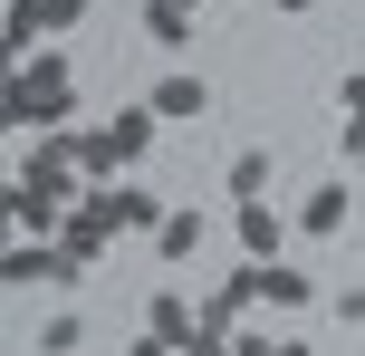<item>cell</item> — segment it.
<instances>
[{
  "instance_id": "cell-1",
  "label": "cell",
  "mask_w": 365,
  "mask_h": 356,
  "mask_svg": "<svg viewBox=\"0 0 365 356\" xmlns=\"http://www.w3.org/2000/svg\"><path fill=\"white\" fill-rule=\"evenodd\" d=\"M19 183L48 193V203H77V183H87V164H77V135H38L29 164H19Z\"/></svg>"
},
{
  "instance_id": "cell-2",
  "label": "cell",
  "mask_w": 365,
  "mask_h": 356,
  "mask_svg": "<svg viewBox=\"0 0 365 356\" xmlns=\"http://www.w3.org/2000/svg\"><path fill=\"white\" fill-rule=\"evenodd\" d=\"M0 116H10V126H38V135H68L77 96H68V87H29V77H10V96H0Z\"/></svg>"
},
{
  "instance_id": "cell-3",
  "label": "cell",
  "mask_w": 365,
  "mask_h": 356,
  "mask_svg": "<svg viewBox=\"0 0 365 356\" xmlns=\"http://www.w3.org/2000/svg\"><path fill=\"white\" fill-rule=\"evenodd\" d=\"M58 250H68L77 270H96V260H106V250H115V203H106V193L68 212V231H58Z\"/></svg>"
},
{
  "instance_id": "cell-4",
  "label": "cell",
  "mask_w": 365,
  "mask_h": 356,
  "mask_svg": "<svg viewBox=\"0 0 365 356\" xmlns=\"http://www.w3.org/2000/svg\"><path fill=\"white\" fill-rule=\"evenodd\" d=\"M0 280H10V289H58V280H87V270H77V260H68L58 241H10Z\"/></svg>"
},
{
  "instance_id": "cell-5",
  "label": "cell",
  "mask_w": 365,
  "mask_h": 356,
  "mask_svg": "<svg viewBox=\"0 0 365 356\" xmlns=\"http://www.w3.org/2000/svg\"><path fill=\"white\" fill-rule=\"evenodd\" d=\"M0 212H10V231H19V241H58L77 203H48V193H29V183L10 173V193H0Z\"/></svg>"
},
{
  "instance_id": "cell-6",
  "label": "cell",
  "mask_w": 365,
  "mask_h": 356,
  "mask_svg": "<svg viewBox=\"0 0 365 356\" xmlns=\"http://www.w3.org/2000/svg\"><path fill=\"white\" fill-rule=\"evenodd\" d=\"M77 19H87V0H10V49L29 58V39H58Z\"/></svg>"
},
{
  "instance_id": "cell-7",
  "label": "cell",
  "mask_w": 365,
  "mask_h": 356,
  "mask_svg": "<svg viewBox=\"0 0 365 356\" xmlns=\"http://www.w3.org/2000/svg\"><path fill=\"white\" fill-rule=\"evenodd\" d=\"M164 126H192V116H212V87H202L192 68H173V77H154V96H145Z\"/></svg>"
},
{
  "instance_id": "cell-8",
  "label": "cell",
  "mask_w": 365,
  "mask_h": 356,
  "mask_svg": "<svg viewBox=\"0 0 365 356\" xmlns=\"http://www.w3.org/2000/svg\"><path fill=\"white\" fill-rule=\"evenodd\" d=\"M192 327H202V308L182 299V289H154V299H145V337H164V347H192Z\"/></svg>"
},
{
  "instance_id": "cell-9",
  "label": "cell",
  "mask_w": 365,
  "mask_h": 356,
  "mask_svg": "<svg viewBox=\"0 0 365 356\" xmlns=\"http://www.w3.org/2000/svg\"><path fill=\"white\" fill-rule=\"evenodd\" d=\"M269 173H279L269 145H240L231 164H221V193H231V203H269Z\"/></svg>"
},
{
  "instance_id": "cell-10",
  "label": "cell",
  "mask_w": 365,
  "mask_h": 356,
  "mask_svg": "<svg viewBox=\"0 0 365 356\" xmlns=\"http://www.w3.org/2000/svg\"><path fill=\"white\" fill-rule=\"evenodd\" d=\"M106 203H115V231H145V241H154V231H164V193H145V183H106Z\"/></svg>"
},
{
  "instance_id": "cell-11",
  "label": "cell",
  "mask_w": 365,
  "mask_h": 356,
  "mask_svg": "<svg viewBox=\"0 0 365 356\" xmlns=\"http://www.w3.org/2000/svg\"><path fill=\"white\" fill-rule=\"evenodd\" d=\"M231 231H240V250H250V260H279V241H289V222H279L269 203H231Z\"/></svg>"
},
{
  "instance_id": "cell-12",
  "label": "cell",
  "mask_w": 365,
  "mask_h": 356,
  "mask_svg": "<svg viewBox=\"0 0 365 356\" xmlns=\"http://www.w3.org/2000/svg\"><path fill=\"white\" fill-rule=\"evenodd\" d=\"M308 299H317V280H308V270L259 260V308H308Z\"/></svg>"
},
{
  "instance_id": "cell-13",
  "label": "cell",
  "mask_w": 365,
  "mask_h": 356,
  "mask_svg": "<svg viewBox=\"0 0 365 356\" xmlns=\"http://www.w3.org/2000/svg\"><path fill=\"white\" fill-rule=\"evenodd\" d=\"M106 135H115V154H125V164H145L154 135H164V116H154V106H125V116H106Z\"/></svg>"
},
{
  "instance_id": "cell-14",
  "label": "cell",
  "mask_w": 365,
  "mask_h": 356,
  "mask_svg": "<svg viewBox=\"0 0 365 356\" xmlns=\"http://www.w3.org/2000/svg\"><path fill=\"white\" fill-rule=\"evenodd\" d=\"M346 212H356V193H346V183L327 173V183H317L308 203H298V231H346Z\"/></svg>"
},
{
  "instance_id": "cell-15",
  "label": "cell",
  "mask_w": 365,
  "mask_h": 356,
  "mask_svg": "<svg viewBox=\"0 0 365 356\" xmlns=\"http://www.w3.org/2000/svg\"><path fill=\"white\" fill-rule=\"evenodd\" d=\"M202 241H212V222H202L192 203H173V212H164V231H154V250H164V260H192Z\"/></svg>"
},
{
  "instance_id": "cell-16",
  "label": "cell",
  "mask_w": 365,
  "mask_h": 356,
  "mask_svg": "<svg viewBox=\"0 0 365 356\" xmlns=\"http://www.w3.org/2000/svg\"><path fill=\"white\" fill-rule=\"evenodd\" d=\"M145 39L154 49H192V10L182 0H145Z\"/></svg>"
},
{
  "instance_id": "cell-17",
  "label": "cell",
  "mask_w": 365,
  "mask_h": 356,
  "mask_svg": "<svg viewBox=\"0 0 365 356\" xmlns=\"http://www.w3.org/2000/svg\"><path fill=\"white\" fill-rule=\"evenodd\" d=\"M87 347V318H77V308H58L48 327H38V356H77Z\"/></svg>"
},
{
  "instance_id": "cell-18",
  "label": "cell",
  "mask_w": 365,
  "mask_h": 356,
  "mask_svg": "<svg viewBox=\"0 0 365 356\" xmlns=\"http://www.w3.org/2000/svg\"><path fill=\"white\" fill-rule=\"evenodd\" d=\"M19 77H29V87H68V58H58V49H29V58H19Z\"/></svg>"
},
{
  "instance_id": "cell-19",
  "label": "cell",
  "mask_w": 365,
  "mask_h": 356,
  "mask_svg": "<svg viewBox=\"0 0 365 356\" xmlns=\"http://www.w3.org/2000/svg\"><path fill=\"white\" fill-rule=\"evenodd\" d=\"M182 356H231V327H192V347Z\"/></svg>"
},
{
  "instance_id": "cell-20",
  "label": "cell",
  "mask_w": 365,
  "mask_h": 356,
  "mask_svg": "<svg viewBox=\"0 0 365 356\" xmlns=\"http://www.w3.org/2000/svg\"><path fill=\"white\" fill-rule=\"evenodd\" d=\"M336 106H346V116H365V68H346V77H336Z\"/></svg>"
},
{
  "instance_id": "cell-21",
  "label": "cell",
  "mask_w": 365,
  "mask_h": 356,
  "mask_svg": "<svg viewBox=\"0 0 365 356\" xmlns=\"http://www.w3.org/2000/svg\"><path fill=\"white\" fill-rule=\"evenodd\" d=\"M336 318H346V327H365V289H336Z\"/></svg>"
},
{
  "instance_id": "cell-22",
  "label": "cell",
  "mask_w": 365,
  "mask_h": 356,
  "mask_svg": "<svg viewBox=\"0 0 365 356\" xmlns=\"http://www.w3.org/2000/svg\"><path fill=\"white\" fill-rule=\"evenodd\" d=\"M336 154H365V116H346V126H336Z\"/></svg>"
},
{
  "instance_id": "cell-23",
  "label": "cell",
  "mask_w": 365,
  "mask_h": 356,
  "mask_svg": "<svg viewBox=\"0 0 365 356\" xmlns=\"http://www.w3.org/2000/svg\"><path fill=\"white\" fill-rule=\"evenodd\" d=\"M125 356H182V347H164V337H135V347H125Z\"/></svg>"
},
{
  "instance_id": "cell-24",
  "label": "cell",
  "mask_w": 365,
  "mask_h": 356,
  "mask_svg": "<svg viewBox=\"0 0 365 356\" xmlns=\"http://www.w3.org/2000/svg\"><path fill=\"white\" fill-rule=\"evenodd\" d=\"M269 10H289V19H298V10H317V0H269Z\"/></svg>"
},
{
  "instance_id": "cell-25",
  "label": "cell",
  "mask_w": 365,
  "mask_h": 356,
  "mask_svg": "<svg viewBox=\"0 0 365 356\" xmlns=\"http://www.w3.org/2000/svg\"><path fill=\"white\" fill-rule=\"evenodd\" d=\"M279 356H317V347H298V337H279Z\"/></svg>"
},
{
  "instance_id": "cell-26",
  "label": "cell",
  "mask_w": 365,
  "mask_h": 356,
  "mask_svg": "<svg viewBox=\"0 0 365 356\" xmlns=\"http://www.w3.org/2000/svg\"><path fill=\"white\" fill-rule=\"evenodd\" d=\"M182 10H202V0H182Z\"/></svg>"
}]
</instances>
